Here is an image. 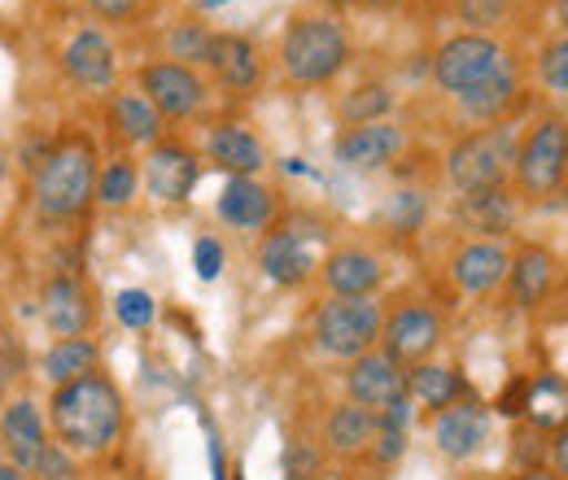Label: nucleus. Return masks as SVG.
<instances>
[{
	"label": "nucleus",
	"instance_id": "42",
	"mask_svg": "<svg viewBox=\"0 0 568 480\" xmlns=\"http://www.w3.org/2000/svg\"><path fill=\"white\" fill-rule=\"evenodd\" d=\"M551 468H556L560 477H568V428H560V432H556V446H551Z\"/></svg>",
	"mask_w": 568,
	"mask_h": 480
},
{
	"label": "nucleus",
	"instance_id": "14",
	"mask_svg": "<svg viewBox=\"0 0 568 480\" xmlns=\"http://www.w3.org/2000/svg\"><path fill=\"white\" fill-rule=\"evenodd\" d=\"M403 144L407 136L394 123H358L337 140V162L351 171H381L385 162H394L403 153Z\"/></svg>",
	"mask_w": 568,
	"mask_h": 480
},
{
	"label": "nucleus",
	"instance_id": "2",
	"mask_svg": "<svg viewBox=\"0 0 568 480\" xmlns=\"http://www.w3.org/2000/svg\"><path fill=\"white\" fill-rule=\"evenodd\" d=\"M97 153L83 136L58 140L36 166V210L49 218H74L97 197Z\"/></svg>",
	"mask_w": 568,
	"mask_h": 480
},
{
	"label": "nucleus",
	"instance_id": "9",
	"mask_svg": "<svg viewBox=\"0 0 568 480\" xmlns=\"http://www.w3.org/2000/svg\"><path fill=\"white\" fill-rule=\"evenodd\" d=\"M144 96L158 105L162 119H193L206 101V83L197 79V70L184 67V62H153L141 70Z\"/></svg>",
	"mask_w": 568,
	"mask_h": 480
},
{
	"label": "nucleus",
	"instance_id": "22",
	"mask_svg": "<svg viewBox=\"0 0 568 480\" xmlns=\"http://www.w3.org/2000/svg\"><path fill=\"white\" fill-rule=\"evenodd\" d=\"M507 284H511L516 302H520L525 310H534V306L551 293V284H556V254H551L547 245H520V249L511 254Z\"/></svg>",
	"mask_w": 568,
	"mask_h": 480
},
{
	"label": "nucleus",
	"instance_id": "28",
	"mask_svg": "<svg viewBox=\"0 0 568 480\" xmlns=\"http://www.w3.org/2000/svg\"><path fill=\"white\" fill-rule=\"evenodd\" d=\"M407 394L416 402H425L428 411H446L464 398V380L450 371V367H433V362H420L412 376H407Z\"/></svg>",
	"mask_w": 568,
	"mask_h": 480
},
{
	"label": "nucleus",
	"instance_id": "3",
	"mask_svg": "<svg viewBox=\"0 0 568 480\" xmlns=\"http://www.w3.org/2000/svg\"><path fill=\"white\" fill-rule=\"evenodd\" d=\"M284 74L302 88H320L337 79L351 62V40L333 18H293L281 44Z\"/></svg>",
	"mask_w": 568,
	"mask_h": 480
},
{
	"label": "nucleus",
	"instance_id": "37",
	"mask_svg": "<svg viewBox=\"0 0 568 480\" xmlns=\"http://www.w3.org/2000/svg\"><path fill=\"white\" fill-rule=\"evenodd\" d=\"M420 218H425V197H420V193H398V197L389 202V223H394L398 232H416Z\"/></svg>",
	"mask_w": 568,
	"mask_h": 480
},
{
	"label": "nucleus",
	"instance_id": "38",
	"mask_svg": "<svg viewBox=\"0 0 568 480\" xmlns=\"http://www.w3.org/2000/svg\"><path fill=\"white\" fill-rule=\"evenodd\" d=\"M455 4H459V18L468 27H495L507 13V0H455Z\"/></svg>",
	"mask_w": 568,
	"mask_h": 480
},
{
	"label": "nucleus",
	"instance_id": "8",
	"mask_svg": "<svg viewBox=\"0 0 568 480\" xmlns=\"http://www.w3.org/2000/svg\"><path fill=\"white\" fill-rule=\"evenodd\" d=\"M320 227H311V232H302L297 223H284L276 227L267 241H263V249H258V263H263V272L272 284H281V288H297V284H306L315 267H320Z\"/></svg>",
	"mask_w": 568,
	"mask_h": 480
},
{
	"label": "nucleus",
	"instance_id": "6",
	"mask_svg": "<svg viewBox=\"0 0 568 480\" xmlns=\"http://www.w3.org/2000/svg\"><path fill=\"white\" fill-rule=\"evenodd\" d=\"M385 333L381 306L372 297H328L315 310V345L333 358H363L372 341Z\"/></svg>",
	"mask_w": 568,
	"mask_h": 480
},
{
	"label": "nucleus",
	"instance_id": "40",
	"mask_svg": "<svg viewBox=\"0 0 568 480\" xmlns=\"http://www.w3.org/2000/svg\"><path fill=\"white\" fill-rule=\"evenodd\" d=\"M141 4L144 0H88L92 18H101V22H128L141 13Z\"/></svg>",
	"mask_w": 568,
	"mask_h": 480
},
{
	"label": "nucleus",
	"instance_id": "25",
	"mask_svg": "<svg viewBox=\"0 0 568 480\" xmlns=\"http://www.w3.org/2000/svg\"><path fill=\"white\" fill-rule=\"evenodd\" d=\"M110 123L128 144H153L162 136V114L144 92H119L114 110H110Z\"/></svg>",
	"mask_w": 568,
	"mask_h": 480
},
{
	"label": "nucleus",
	"instance_id": "47",
	"mask_svg": "<svg viewBox=\"0 0 568 480\" xmlns=\"http://www.w3.org/2000/svg\"><path fill=\"white\" fill-rule=\"evenodd\" d=\"M189 4H197V9H206V13H211V9H223V4H232V0H189Z\"/></svg>",
	"mask_w": 568,
	"mask_h": 480
},
{
	"label": "nucleus",
	"instance_id": "15",
	"mask_svg": "<svg viewBox=\"0 0 568 480\" xmlns=\"http://www.w3.org/2000/svg\"><path fill=\"white\" fill-rule=\"evenodd\" d=\"M486 432H490V415L481 402H455V407H446V411L437 415V423H433V441H437V450L446 455V459H468V455H477L481 446H486Z\"/></svg>",
	"mask_w": 568,
	"mask_h": 480
},
{
	"label": "nucleus",
	"instance_id": "32",
	"mask_svg": "<svg viewBox=\"0 0 568 480\" xmlns=\"http://www.w3.org/2000/svg\"><path fill=\"white\" fill-rule=\"evenodd\" d=\"M211 44H214V35L202 22H175V27L166 31V53H171V62H184V67L211 62Z\"/></svg>",
	"mask_w": 568,
	"mask_h": 480
},
{
	"label": "nucleus",
	"instance_id": "1",
	"mask_svg": "<svg viewBox=\"0 0 568 480\" xmlns=\"http://www.w3.org/2000/svg\"><path fill=\"white\" fill-rule=\"evenodd\" d=\"M123 394L114 380H105L101 371L79 376L71 385H58L53 402H49V419L58 441L71 455H105L119 432H123Z\"/></svg>",
	"mask_w": 568,
	"mask_h": 480
},
{
	"label": "nucleus",
	"instance_id": "10",
	"mask_svg": "<svg viewBox=\"0 0 568 480\" xmlns=\"http://www.w3.org/2000/svg\"><path fill=\"white\" fill-rule=\"evenodd\" d=\"M346 394L355 407L367 411H389L394 402L407 398V376H403V362H394L389 354H363L351 362L346 371Z\"/></svg>",
	"mask_w": 568,
	"mask_h": 480
},
{
	"label": "nucleus",
	"instance_id": "49",
	"mask_svg": "<svg viewBox=\"0 0 568 480\" xmlns=\"http://www.w3.org/2000/svg\"><path fill=\"white\" fill-rule=\"evenodd\" d=\"M367 480H376V477H367Z\"/></svg>",
	"mask_w": 568,
	"mask_h": 480
},
{
	"label": "nucleus",
	"instance_id": "20",
	"mask_svg": "<svg viewBox=\"0 0 568 480\" xmlns=\"http://www.w3.org/2000/svg\"><path fill=\"white\" fill-rule=\"evenodd\" d=\"M0 441L9 450V463H18L22 472H36V463L44 459L49 441H44V419L31 402H13L0 415Z\"/></svg>",
	"mask_w": 568,
	"mask_h": 480
},
{
	"label": "nucleus",
	"instance_id": "30",
	"mask_svg": "<svg viewBox=\"0 0 568 480\" xmlns=\"http://www.w3.org/2000/svg\"><path fill=\"white\" fill-rule=\"evenodd\" d=\"M516 67H507L498 79H490L481 92H473V96H459V110H468L473 119H486V123H498V114L516 101Z\"/></svg>",
	"mask_w": 568,
	"mask_h": 480
},
{
	"label": "nucleus",
	"instance_id": "46",
	"mask_svg": "<svg viewBox=\"0 0 568 480\" xmlns=\"http://www.w3.org/2000/svg\"><path fill=\"white\" fill-rule=\"evenodd\" d=\"M556 22H560V31L568 35V0H556Z\"/></svg>",
	"mask_w": 568,
	"mask_h": 480
},
{
	"label": "nucleus",
	"instance_id": "36",
	"mask_svg": "<svg viewBox=\"0 0 568 480\" xmlns=\"http://www.w3.org/2000/svg\"><path fill=\"white\" fill-rule=\"evenodd\" d=\"M223 263H227V254H223L219 236H202V241L193 245V267H197V275H202L206 284H214V279L223 275Z\"/></svg>",
	"mask_w": 568,
	"mask_h": 480
},
{
	"label": "nucleus",
	"instance_id": "44",
	"mask_svg": "<svg viewBox=\"0 0 568 480\" xmlns=\"http://www.w3.org/2000/svg\"><path fill=\"white\" fill-rule=\"evenodd\" d=\"M0 480H31L18 463H0Z\"/></svg>",
	"mask_w": 568,
	"mask_h": 480
},
{
	"label": "nucleus",
	"instance_id": "27",
	"mask_svg": "<svg viewBox=\"0 0 568 480\" xmlns=\"http://www.w3.org/2000/svg\"><path fill=\"white\" fill-rule=\"evenodd\" d=\"M525 415L534 428H568V380L542 376L525 385Z\"/></svg>",
	"mask_w": 568,
	"mask_h": 480
},
{
	"label": "nucleus",
	"instance_id": "21",
	"mask_svg": "<svg viewBox=\"0 0 568 480\" xmlns=\"http://www.w3.org/2000/svg\"><path fill=\"white\" fill-rule=\"evenodd\" d=\"M211 70L219 74V83H223V88H232V92H250V88H258V79H263L258 44H254V40H245V35H232V31L214 35Z\"/></svg>",
	"mask_w": 568,
	"mask_h": 480
},
{
	"label": "nucleus",
	"instance_id": "34",
	"mask_svg": "<svg viewBox=\"0 0 568 480\" xmlns=\"http://www.w3.org/2000/svg\"><path fill=\"white\" fill-rule=\"evenodd\" d=\"M114 315H119V324L123 328H149L153 324V315H158V302L144 293V288H123L119 297H114Z\"/></svg>",
	"mask_w": 568,
	"mask_h": 480
},
{
	"label": "nucleus",
	"instance_id": "11",
	"mask_svg": "<svg viewBox=\"0 0 568 480\" xmlns=\"http://www.w3.org/2000/svg\"><path fill=\"white\" fill-rule=\"evenodd\" d=\"M40 319L53 337H83L97 319V306H92V293L83 279L74 275H58L44 284L40 293Z\"/></svg>",
	"mask_w": 568,
	"mask_h": 480
},
{
	"label": "nucleus",
	"instance_id": "19",
	"mask_svg": "<svg viewBox=\"0 0 568 480\" xmlns=\"http://www.w3.org/2000/svg\"><path fill=\"white\" fill-rule=\"evenodd\" d=\"M62 70L71 74L79 88H110L114 83V44L101 35V31H79L71 44L62 49Z\"/></svg>",
	"mask_w": 568,
	"mask_h": 480
},
{
	"label": "nucleus",
	"instance_id": "5",
	"mask_svg": "<svg viewBox=\"0 0 568 480\" xmlns=\"http://www.w3.org/2000/svg\"><path fill=\"white\" fill-rule=\"evenodd\" d=\"M511 67V58L503 53V44L481 35V31H464V35H450L437 58H433V79L442 83V92H450L455 101L459 96H473L481 92L490 79H498L503 70Z\"/></svg>",
	"mask_w": 568,
	"mask_h": 480
},
{
	"label": "nucleus",
	"instance_id": "35",
	"mask_svg": "<svg viewBox=\"0 0 568 480\" xmlns=\"http://www.w3.org/2000/svg\"><path fill=\"white\" fill-rule=\"evenodd\" d=\"M538 74H542V83H547L556 96H568V35L551 40V44L538 53Z\"/></svg>",
	"mask_w": 568,
	"mask_h": 480
},
{
	"label": "nucleus",
	"instance_id": "16",
	"mask_svg": "<svg viewBox=\"0 0 568 480\" xmlns=\"http://www.w3.org/2000/svg\"><path fill=\"white\" fill-rule=\"evenodd\" d=\"M214 206H219V218H223L227 227L263 232V227L272 223V214H276V197H272V188H263L258 180L236 175V180L223 184V193H219Z\"/></svg>",
	"mask_w": 568,
	"mask_h": 480
},
{
	"label": "nucleus",
	"instance_id": "39",
	"mask_svg": "<svg viewBox=\"0 0 568 480\" xmlns=\"http://www.w3.org/2000/svg\"><path fill=\"white\" fill-rule=\"evenodd\" d=\"M284 463H288V480H315V472H320V450L306 446V441H293Z\"/></svg>",
	"mask_w": 568,
	"mask_h": 480
},
{
	"label": "nucleus",
	"instance_id": "26",
	"mask_svg": "<svg viewBox=\"0 0 568 480\" xmlns=\"http://www.w3.org/2000/svg\"><path fill=\"white\" fill-rule=\"evenodd\" d=\"M97 362H101L97 341H88V337H62V341L44 354V376L53 385H71L79 376H92Z\"/></svg>",
	"mask_w": 568,
	"mask_h": 480
},
{
	"label": "nucleus",
	"instance_id": "50",
	"mask_svg": "<svg viewBox=\"0 0 568 480\" xmlns=\"http://www.w3.org/2000/svg\"><path fill=\"white\" fill-rule=\"evenodd\" d=\"M132 480H141V477H132Z\"/></svg>",
	"mask_w": 568,
	"mask_h": 480
},
{
	"label": "nucleus",
	"instance_id": "7",
	"mask_svg": "<svg viewBox=\"0 0 568 480\" xmlns=\"http://www.w3.org/2000/svg\"><path fill=\"white\" fill-rule=\"evenodd\" d=\"M568 175V123L565 119H542L529 136L520 140V153H516V188L525 197H551Z\"/></svg>",
	"mask_w": 568,
	"mask_h": 480
},
{
	"label": "nucleus",
	"instance_id": "13",
	"mask_svg": "<svg viewBox=\"0 0 568 480\" xmlns=\"http://www.w3.org/2000/svg\"><path fill=\"white\" fill-rule=\"evenodd\" d=\"M385 354L394 362H425L442 341V315L433 306H403L394 310V319L385 324Z\"/></svg>",
	"mask_w": 568,
	"mask_h": 480
},
{
	"label": "nucleus",
	"instance_id": "31",
	"mask_svg": "<svg viewBox=\"0 0 568 480\" xmlns=\"http://www.w3.org/2000/svg\"><path fill=\"white\" fill-rule=\"evenodd\" d=\"M459 214H464L468 223L486 227V232H507L511 218H516V206H511L507 188H490V193H468L464 206H459Z\"/></svg>",
	"mask_w": 568,
	"mask_h": 480
},
{
	"label": "nucleus",
	"instance_id": "45",
	"mask_svg": "<svg viewBox=\"0 0 568 480\" xmlns=\"http://www.w3.org/2000/svg\"><path fill=\"white\" fill-rule=\"evenodd\" d=\"M516 480H556V477H551L547 468H525V472H520Z\"/></svg>",
	"mask_w": 568,
	"mask_h": 480
},
{
	"label": "nucleus",
	"instance_id": "23",
	"mask_svg": "<svg viewBox=\"0 0 568 480\" xmlns=\"http://www.w3.org/2000/svg\"><path fill=\"white\" fill-rule=\"evenodd\" d=\"M324 284L333 297H372L381 284V263L367 249H337L324 258Z\"/></svg>",
	"mask_w": 568,
	"mask_h": 480
},
{
	"label": "nucleus",
	"instance_id": "24",
	"mask_svg": "<svg viewBox=\"0 0 568 480\" xmlns=\"http://www.w3.org/2000/svg\"><path fill=\"white\" fill-rule=\"evenodd\" d=\"M376 437H381V415L367 411V407L342 402L337 411L328 415V446L337 455H363Z\"/></svg>",
	"mask_w": 568,
	"mask_h": 480
},
{
	"label": "nucleus",
	"instance_id": "29",
	"mask_svg": "<svg viewBox=\"0 0 568 480\" xmlns=\"http://www.w3.org/2000/svg\"><path fill=\"white\" fill-rule=\"evenodd\" d=\"M136 188H141V171H136V162H128V157L105 162L101 175H97V202H101L105 210L132 206Z\"/></svg>",
	"mask_w": 568,
	"mask_h": 480
},
{
	"label": "nucleus",
	"instance_id": "48",
	"mask_svg": "<svg viewBox=\"0 0 568 480\" xmlns=\"http://www.w3.org/2000/svg\"><path fill=\"white\" fill-rule=\"evenodd\" d=\"M358 4H376V9H385V4H403V0H358Z\"/></svg>",
	"mask_w": 568,
	"mask_h": 480
},
{
	"label": "nucleus",
	"instance_id": "18",
	"mask_svg": "<svg viewBox=\"0 0 568 480\" xmlns=\"http://www.w3.org/2000/svg\"><path fill=\"white\" fill-rule=\"evenodd\" d=\"M511 272V254L498 241H473L450 258V279L464 293H490Z\"/></svg>",
	"mask_w": 568,
	"mask_h": 480
},
{
	"label": "nucleus",
	"instance_id": "4",
	"mask_svg": "<svg viewBox=\"0 0 568 480\" xmlns=\"http://www.w3.org/2000/svg\"><path fill=\"white\" fill-rule=\"evenodd\" d=\"M516 153H520L516 127L495 123L490 132H477V136L459 140V144L446 153V180L455 184L459 197L503 188L507 175L516 171Z\"/></svg>",
	"mask_w": 568,
	"mask_h": 480
},
{
	"label": "nucleus",
	"instance_id": "12",
	"mask_svg": "<svg viewBox=\"0 0 568 480\" xmlns=\"http://www.w3.org/2000/svg\"><path fill=\"white\" fill-rule=\"evenodd\" d=\"M202 166H197V153L184 149V144H153L149 149V162H144V188L153 202L162 206H175L193 193Z\"/></svg>",
	"mask_w": 568,
	"mask_h": 480
},
{
	"label": "nucleus",
	"instance_id": "41",
	"mask_svg": "<svg viewBox=\"0 0 568 480\" xmlns=\"http://www.w3.org/2000/svg\"><path fill=\"white\" fill-rule=\"evenodd\" d=\"M376 463L381 468H389V463H398L403 459V450H407V428H381V437H376Z\"/></svg>",
	"mask_w": 568,
	"mask_h": 480
},
{
	"label": "nucleus",
	"instance_id": "33",
	"mask_svg": "<svg viewBox=\"0 0 568 480\" xmlns=\"http://www.w3.org/2000/svg\"><path fill=\"white\" fill-rule=\"evenodd\" d=\"M389 105H394V96H389V88L385 83H363L355 88L351 96H346V119H351V127L358 123H381L385 114H389Z\"/></svg>",
	"mask_w": 568,
	"mask_h": 480
},
{
	"label": "nucleus",
	"instance_id": "17",
	"mask_svg": "<svg viewBox=\"0 0 568 480\" xmlns=\"http://www.w3.org/2000/svg\"><path fill=\"white\" fill-rule=\"evenodd\" d=\"M206 157H211L219 171H227L232 180L236 175H258L263 166H267V149H263V140L254 136V132H245V127H236V123H219L206 132Z\"/></svg>",
	"mask_w": 568,
	"mask_h": 480
},
{
	"label": "nucleus",
	"instance_id": "43",
	"mask_svg": "<svg viewBox=\"0 0 568 480\" xmlns=\"http://www.w3.org/2000/svg\"><path fill=\"white\" fill-rule=\"evenodd\" d=\"M211 468H214V480H227V468H223V441H214L211 446Z\"/></svg>",
	"mask_w": 568,
	"mask_h": 480
}]
</instances>
